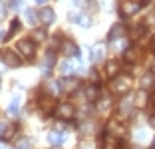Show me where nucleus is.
Returning <instances> with one entry per match:
<instances>
[{"mask_svg":"<svg viewBox=\"0 0 155 149\" xmlns=\"http://www.w3.org/2000/svg\"><path fill=\"white\" fill-rule=\"evenodd\" d=\"M16 52L24 58H34V52H36V42L32 38H24V40L16 42Z\"/></svg>","mask_w":155,"mask_h":149,"instance_id":"obj_1","label":"nucleus"},{"mask_svg":"<svg viewBox=\"0 0 155 149\" xmlns=\"http://www.w3.org/2000/svg\"><path fill=\"white\" fill-rule=\"evenodd\" d=\"M139 10H141V2H137V0H123L121 6H119V16L121 18H131Z\"/></svg>","mask_w":155,"mask_h":149,"instance_id":"obj_2","label":"nucleus"},{"mask_svg":"<svg viewBox=\"0 0 155 149\" xmlns=\"http://www.w3.org/2000/svg\"><path fill=\"white\" fill-rule=\"evenodd\" d=\"M58 84H60V91H62V94H76L78 88H80V80H78V78H74V76L62 78Z\"/></svg>","mask_w":155,"mask_h":149,"instance_id":"obj_3","label":"nucleus"},{"mask_svg":"<svg viewBox=\"0 0 155 149\" xmlns=\"http://www.w3.org/2000/svg\"><path fill=\"white\" fill-rule=\"evenodd\" d=\"M2 62H4L6 68H20V66H22L20 54L14 52V50H4V52H2Z\"/></svg>","mask_w":155,"mask_h":149,"instance_id":"obj_4","label":"nucleus"},{"mask_svg":"<svg viewBox=\"0 0 155 149\" xmlns=\"http://www.w3.org/2000/svg\"><path fill=\"white\" fill-rule=\"evenodd\" d=\"M133 108H135V104H133V98L125 94L121 99H119V105H117L119 118H129V115H131V109H133Z\"/></svg>","mask_w":155,"mask_h":149,"instance_id":"obj_5","label":"nucleus"},{"mask_svg":"<svg viewBox=\"0 0 155 149\" xmlns=\"http://www.w3.org/2000/svg\"><path fill=\"white\" fill-rule=\"evenodd\" d=\"M74 113H76V108H74L72 104H58L56 105V115H58L60 119H72Z\"/></svg>","mask_w":155,"mask_h":149,"instance_id":"obj_6","label":"nucleus"},{"mask_svg":"<svg viewBox=\"0 0 155 149\" xmlns=\"http://www.w3.org/2000/svg\"><path fill=\"white\" fill-rule=\"evenodd\" d=\"M70 20H72L74 24H78V26H82V28L91 26V18H90L87 12H70Z\"/></svg>","mask_w":155,"mask_h":149,"instance_id":"obj_7","label":"nucleus"},{"mask_svg":"<svg viewBox=\"0 0 155 149\" xmlns=\"http://www.w3.org/2000/svg\"><path fill=\"white\" fill-rule=\"evenodd\" d=\"M129 86H131V81H129L127 76H117V78H115V81H114V91H115V94L125 95V94H127V90H129Z\"/></svg>","mask_w":155,"mask_h":149,"instance_id":"obj_8","label":"nucleus"},{"mask_svg":"<svg viewBox=\"0 0 155 149\" xmlns=\"http://www.w3.org/2000/svg\"><path fill=\"white\" fill-rule=\"evenodd\" d=\"M62 50H64V54L70 56V58H78V60L82 58V52H80L78 44L72 42V40H64V42H62Z\"/></svg>","mask_w":155,"mask_h":149,"instance_id":"obj_9","label":"nucleus"},{"mask_svg":"<svg viewBox=\"0 0 155 149\" xmlns=\"http://www.w3.org/2000/svg\"><path fill=\"white\" fill-rule=\"evenodd\" d=\"M111 104H114V98L107 95V94H104V95H100V98L96 99V109L100 113H107L111 109Z\"/></svg>","mask_w":155,"mask_h":149,"instance_id":"obj_10","label":"nucleus"},{"mask_svg":"<svg viewBox=\"0 0 155 149\" xmlns=\"http://www.w3.org/2000/svg\"><path fill=\"white\" fill-rule=\"evenodd\" d=\"M38 14H40V22H44L46 26H50V24L56 22V12L50 8V6H42Z\"/></svg>","mask_w":155,"mask_h":149,"instance_id":"obj_11","label":"nucleus"},{"mask_svg":"<svg viewBox=\"0 0 155 149\" xmlns=\"http://www.w3.org/2000/svg\"><path fill=\"white\" fill-rule=\"evenodd\" d=\"M68 139V133H66L64 129H58V131H50L48 133V141H50L54 147H58V145H62L64 141Z\"/></svg>","mask_w":155,"mask_h":149,"instance_id":"obj_12","label":"nucleus"},{"mask_svg":"<svg viewBox=\"0 0 155 149\" xmlns=\"http://www.w3.org/2000/svg\"><path fill=\"white\" fill-rule=\"evenodd\" d=\"M123 34H125V26H123V24H114V26L110 28V32H107V40L110 42L121 40V38H125Z\"/></svg>","mask_w":155,"mask_h":149,"instance_id":"obj_13","label":"nucleus"},{"mask_svg":"<svg viewBox=\"0 0 155 149\" xmlns=\"http://www.w3.org/2000/svg\"><path fill=\"white\" fill-rule=\"evenodd\" d=\"M24 18H26V24L36 26V24L40 22V14H38L34 8H26V10H24Z\"/></svg>","mask_w":155,"mask_h":149,"instance_id":"obj_14","label":"nucleus"},{"mask_svg":"<svg viewBox=\"0 0 155 149\" xmlns=\"http://www.w3.org/2000/svg\"><path fill=\"white\" fill-rule=\"evenodd\" d=\"M147 91L145 90H139V91H135V95H133V104H135V108H145V104H147Z\"/></svg>","mask_w":155,"mask_h":149,"instance_id":"obj_15","label":"nucleus"},{"mask_svg":"<svg viewBox=\"0 0 155 149\" xmlns=\"http://www.w3.org/2000/svg\"><path fill=\"white\" fill-rule=\"evenodd\" d=\"M119 70H121V66H119V62H115V60H110V62L105 64V74L110 78H115L119 74Z\"/></svg>","mask_w":155,"mask_h":149,"instance_id":"obj_16","label":"nucleus"},{"mask_svg":"<svg viewBox=\"0 0 155 149\" xmlns=\"http://www.w3.org/2000/svg\"><path fill=\"white\" fill-rule=\"evenodd\" d=\"M104 52H105V46L96 44L91 48V62H101V60H104Z\"/></svg>","mask_w":155,"mask_h":149,"instance_id":"obj_17","label":"nucleus"},{"mask_svg":"<svg viewBox=\"0 0 155 149\" xmlns=\"http://www.w3.org/2000/svg\"><path fill=\"white\" fill-rule=\"evenodd\" d=\"M149 88H155V74L147 72L145 76H141V90H149Z\"/></svg>","mask_w":155,"mask_h":149,"instance_id":"obj_18","label":"nucleus"},{"mask_svg":"<svg viewBox=\"0 0 155 149\" xmlns=\"http://www.w3.org/2000/svg\"><path fill=\"white\" fill-rule=\"evenodd\" d=\"M18 111H20V98L16 95V98H12V101H10V105H8V115L10 118H16Z\"/></svg>","mask_w":155,"mask_h":149,"instance_id":"obj_19","label":"nucleus"},{"mask_svg":"<svg viewBox=\"0 0 155 149\" xmlns=\"http://www.w3.org/2000/svg\"><path fill=\"white\" fill-rule=\"evenodd\" d=\"M54 64H56V52H54V50H48V52H46V56H44V66H46V70L50 72V68H54Z\"/></svg>","mask_w":155,"mask_h":149,"instance_id":"obj_20","label":"nucleus"},{"mask_svg":"<svg viewBox=\"0 0 155 149\" xmlns=\"http://www.w3.org/2000/svg\"><path fill=\"white\" fill-rule=\"evenodd\" d=\"M110 44H111V50H114V52H123V50H127L129 42H127V38H121V40L110 42Z\"/></svg>","mask_w":155,"mask_h":149,"instance_id":"obj_21","label":"nucleus"},{"mask_svg":"<svg viewBox=\"0 0 155 149\" xmlns=\"http://www.w3.org/2000/svg\"><path fill=\"white\" fill-rule=\"evenodd\" d=\"M100 95H97V86L96 84H90V86H86V99L87 101H94V99H97Z\"/></svg>","mask_w":155,"mask_h":149,"instance_id":"obj_22","label":"nucleus"},{"mask_svg":"<svg viewBox=\"0 0 155 149\" xmlns=\"http://www.w3.org/2000/svg\"><path fill=\"white\" fill-rule=\"evenodd\" d=\"M58 70H60V74H62V76H68V74H72L74 66H72V62H70V60H64V62H60Z\"/></svg>","mask_w":155,"mask_h":149,"instance_id":"obj_23","label":"nucleus"},{"mask_svg":"<svg viewBox=\"0 0 155 149\" xmlns=\"http://www.w3.org/2000/svg\"><path fill=\"white\" fill-rule=\"evenodd\" d=\"M14 149H32V141L28 139V137H20L14 143Z\"/></svg>","mask_w":155,"mask_h":149,"instance_id":"obj_24","label":"nucleus"},{"mask_svg":"<svg viewBox=\"0 0 155 149\" xmlns=\"http://www.w3.org/2000/svg\"><path fill=\"white\" fill-rule=\"evenodd\" d=\"M147 139H149V133H147V129L139 127V129L135 131V141H137V143H147Z\"/></svg>","mask_w":155,"mask_h":149,"instance_id":"obj_25","label":"nucleus"},{"mask_svg":"<svg viewBox=\"0 0 155 149\" xmlns=\"http://www.w3.org/2000/svg\"><path fill=\"white\" fill-rule=\"evenodd\" d=\"M14 133H16V127H14V125H8V127H6V131L0 135V141H10L14 137Z\"/></svg>","mask_w":155,"mask_h":149,"instance_id":"obj_26","label":"nucleus"},{"mask_svg":"<svg viewBox=\"0 0 155 149\" xmlns=\"http://www.w3.org/2000/svg\"><path fill=\"white\" fill-rule=\"evenodd\" d=\"M137 58H139V50L137 48H129L127 52H125V60H127V62H137Z\"/></svg>","mask_w":155,"mask_h":149,"instance_id":"obj_27","label":"nucleus"},{"mask_svg":"<svg viewBox=\"0 0 155 149\" xmlns=\"http://www.w3.org/2000/svg\"><path fill=\"white\" fill-rule=\"evenodd\" d=\"M32 40H34V42H44V40H46V30H44V28H38V30H34Z\"/></svg>","mask_w":155,"mask_h":149,"instance_id":"obj_28","label":"nucleus"},{"mask_svg":"<svg viewBox=\"0 0 155 149\" xmlns=\"http://www.w3.org/2000/svg\"><path fill=\"white\" fill-rule=\"evenodd\" d=\"M143 32H145V26H143V24H139V26H135V28L131 30V40H139Z\"/></svg>","mask_w":155,"mask_h":149,"instance_id":"obj_29","label":"nucleus"},{"mask_svg":"<svg viewBox=\"0 0 155 149\" xmlns=\"http://www.w3.org/2000/svg\"><path fill=\"white\" fill-rule=\"evenodd\" d=\"M18 30H20V20L16 18V20H12V22H10V30H8V34H6V38L14 36V34H16Z\"/></svg>","mask_w":155,"mask_h":149,"instance_id":"obj_30","label":"nucleus"},{"mask_svg":"<svg viewBox=\"0 0 155 149\" xmlns=\"http://www.w3.org/2000/svg\"><path fill=\"white\" fill-rule=\"evenodd\" d=\"M110 133H114V135H123V125L121 123H110Z\"/></svg>","mask_w":155,"mask_h":149,"instance_id":"obj_31","label":"nucleus"},{"mask_svg":"<svg viewBox=\"0 0 155 149\" xmlns=\"http://www.w3.org/2000/svg\"><path fill=\"white\" fill-rule=\"evenodd\" d=\"M78 149H96V145H94L91 139H82L80 145H78Z\"/></svg>","mask_w":155,"mask_h":149,"instance_id":"obj_32","label":"nucleus"},{"mask_svg":"<svg viewBox=\"0 0 155 149\" xmlns=\"http://www.w3.org/2000/svg\"><path fill=\"white\" fill-rule=\"evenodd\" d=\"M80 129H82L84 135H90V133H94V123H84Z\"/></svg>","mask_w":155,"mask_h":149,"instance_id":"obj_33","label":"nucleus"},{"mask_svg":"<svg viewBox=\"0 0 155 149\" xmlns=\"http://www.w3.org/2000/svg\"><path fill=\"white\" fill-rule=\"evenodd\" d=\"M22 4H24V0H12V2H10V8H12L14 12H18V10H22Z\"/></svg>","mask_w":155,"mask_h":149,"instance_id":"obj_34","label":"nucleus"},{"mask_svg":"<svg viewBox=\"0 0 155 149\" xmlns=\"http://www.w3.org/2000/svg\"><path fill=\"white\" fill-rule=\"evenodd\" d=\"M86 6H87V10H97V2L96 0H86Z\"/></svg>","mask_w":155,"mask_h":149,"instance_id":"obj_35","label":"nucleus"},{"mask_svg":"<svg viewBox=\"0 0 155 149\" xmlns=\"http://www.w3.org/2000/svg\"><path fill=\"white\" fill-rule=\"evenodd\" d=\"M6 18V6H4V2H0V22Z\"/></svg>","mask_w":155,"mask_h":149,"instance_id":"obj_36","label":"nucleus"},{"mask_svg":"<svg viewBox=\"0 0 155 149\" xmlns=\"http://www.w3.org/2000/svg\"><path fill=\"white\" fill-rule=\"evenodd\" d=\"M149 125H151V127H153V129H155V111L151 113V118H149Z\"/></svg>","mask_w":155,"mask_h":149,"instance_id":"obj_37","label":"nucleus"},{"mask_svg":"<svg viewBox=\"0 0 155 149\" xmlns=\"http://www.w3.org/2000/svg\"><path fill=\"white\" fill-rule=\"evenodd\" d=\"M6 127H8V125H6L4 121H0V135H2V133H4V131H6Z\"/></svg>","mask_w":155,"mask_h":149,"instance_id":"obj_38","label":"nucleus"},{"mask_svg":"<svg viewBox=\"0 0 155 149\" xmlns=\"http://www.w3.org/2000/svg\"><path fill=\"white\" fill-rule=\"evenodd\" d=\"M34 2H36V4H46L48 0H34Z\"/></svg>","mask_w":155,"mask_h":149,"instance_id":"obj_39","label":"nucleus"},{"mask_svg":"<svg viewBox=\"0 0 155 149\" xmlns=\"http://www.w3.org/2000/svg\"><path fill=\"white\" fill-rule=\"evenodd\" d=\"M151 99H153V104H155V88H153V94H151Z\"/></svg>","mask_w":155,"mask_h":149,"instance_id":"obj_40","label":"nucleus"},{"mask_svg":"<svg viewBox=\"0 0 155 149\" xmlns=\"http://www.w3.org/2000/svg\"><path fill=\"white\" fill-rule=\"evenodd\" d=\"M151 149H155V137H153V143H151Z\"/></svg>","mask_w":155,"mask_h":149,"instance_id":"obj_41","label":"nucleus"},{"mask_svg":"<svg viewBox=\"0 0 155 149\" xmlns=\"http://www.w3.org/2000/svg\"><path fill=\"white\" fill-rule=\"evenodd\" d=\"M145 2H151V0H143V4H145Z\"/></svg>","mask_w":155,"mask_h":149,"instance_id":"obj_42","label":"nucleus"},{"mask_svg":"<svg viewBox=\"0 0 155 149\" xmlns=\"http://www.w3.org/2000/svg\"><path fill=\"white\" fill-rule=\"evenodd\" d=\"M0 86H2V78H0Z\"/></svg>","mask_w":155,"mask_h":149,"instance_id":"obj_43","label":"nucleus"},{"mask_svg":"<svg viewBox=\"0 0 155 149\" xmlns=\"http://www.w3.org/2000/svg\"><path fill=\"white\" fill-rule=\"evenodd\" d=\"M0 34H2V32H0ZM0 38H2V36H0Z\"/></svg>","mask_w":155,"mask_h":149,"instance_id":"obj_44","label":"nucleus"}]
</instances>
